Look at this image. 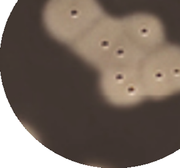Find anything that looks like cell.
Returning <instances> with one entry per match:
<instances>
[{
    "mask_svg": "<svg viewBox=\"0 0 180 168\" xmlns=\"http://www.w3.org/2000/svg\"><path fill=\"white\" fill-rule=\"evenodd\" d=\"M127 91H128V93H129L130 95H133L134 93H135V89L133 87H129Z\"/></svg>",
    "mask_w": 180,
    "mask_h": 168,
    "instance_id": "1",
    "label": "cell"
},
{
    "mask_svg": "<svg viewBox=\"0 0 180 168\" xmlns=\"http://www.w3.org/2000/svg\"><path fill=\"white\" fill-rule=\"evenodd\" d=\"M116 80H118V81H122L123 80L124 78L122 75H118L116 77Z\"/></svg>",
    "mask_w": 180,
    "mask_h": 168,
    "instance_id": "2",
    "label": "cell"
},
{
    "mask_svg": "<svg viewBox=\"0 0 180 168\" xmlns=\"http://www.w3.org/2000/svg\"><path fill=\"white\" fill-rule=\"evenodd\" d=\"M156 78L157 79H161L162 78V75L161 73H157L156 75Z\"/></svg>",
    "mask_w": 180,
    "mask_h": 168,
    "instance_id": "3",
    "label": "cell"
}]
</instances>
